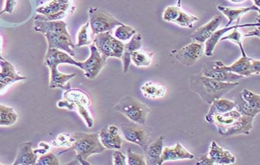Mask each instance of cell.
Listing matches in <instances>:
<instances>
[{"label":"cell","instance_id":"1","mask_svg":"<svg viewBox=\"0 0 260 165\" xmlns=\"http://www.w3.org/2000/svg\"><path fill=\"white\" fill-rule=\"evenodd\" d=\"M67 23L63 20H48L38 15L34 22V29L42 34L47 41V48H56L72 56L75 54V45L69 35Z\"/></svg>","mask_w":260,"mask_h":165},{"label":"cell","instance_id":"2","mask_svg":"<svg viewBox=\"0 0 260 165\" xmlns=\"http://www.w3.org/2000/svg\"><path fill=\"white\" fill-rule=\"evenodd\" d=\"M239 82H223L202 76L200 73L190 78V89L208 105L233 91Z\"/></svg>","mask_w":260,"mask_h":165},{"label":"cell","instance_id":"3","mask_svg":"<svg viewBox=\"0 0 260 165\" xmlns=\"http://www.w3.org/2000/svg\"><path fill=\"white\" fill-rule=\"evenodd\" d=\"M72 144L68 150L76 151V159L81 164H90L87 160L94 154H103L106 149L100 142L99 133H75L71 134Z\"/></svg>","mask_w":260,"mask_h":165},{"label":"cell","instance_id":"4","mask_svg":"<svg viewBox=\"0 0 260 165\" xmlns=\"http://www.w3.org/2000/svg\"><path fill=\"white\" fill-rule=\"evenodd\" d=\"M91 105V97L85 91L78 88H69L63 93V100L57 103V107L78 112L85 120L87 126L92 128L94 119L90 111Z\"/></svg>","mask_w":260,"mask_h":165},{"label":"cell","instance_id":"5","mask_svg":"<svg viewBox=\"0 0 260 165\" xmlns=\"http://www.w3.org/2000/svg\"><path fill=\"white\" fill-rule=\"evenodd\" d=\"M113 110L129 119L132 123L146 126V117L150 112L146 104L134 97L126 95L114 106Z\"/></svg>","mask_w":260,"mask_h":165},{"label":"cell","instance_id":"6","mask_svg":"<svg viewBox=\"0 0 260 165\" xmlns=\"http://www.w3.org/2000/svg\"><path fill=\"white\" fill-rule=\"evenodd\" d=\"M93 44L104 58H122L124 50L123 42L114 38L110 32L96 35L93 40Z\"/></svg>","mask_w":260,"mask_h":165},{"label":"cell","instance_id":"7","mask_svg":"<svg viewBox=\"0 0 260 165\" xmlns=\"http://www.w3.org/2000/svg\"><path fill=\"white\" fill-rule=\"evenodd\" d=\"M75 10L73 0H50L37 9V13L48 20H60Z\"/></svg>","mask_w":260,"mask_h":165},{"label":"cell","instance_id":"8","mask_svg":"<svg viewBox=\"0 0 260 165\" xmlns=\"http://www.w3.org/2000/svg\"><path fill=\"white\" fill-rule=\"evenodd\" d=\"M88 16L90 27L92 30V33L95 35L105 32H110L114 28L122 23L112 17V15L96 7H90L88 10Z\"/></svg>","mask_w":260,"mask_h":165},{"label":"cell","instance_id":"9","mask_svg":"<svg viewBox=\"0 0 260 165\" xmlns=\"http://www.w3.org/2000/svg\"><path fill=\"white\" fill-rule=\"evenodd\" d=\"M90 56L85 61H78V69L84 71V76L94 79L100 75L103 68L107 64V59L104 58L98 51L94 44L89 45Z\"/></svg>","mask_w":260,"mask_h":165},{"label":"cell","instance_id":"10","mask_svg":"<svg viewBox=\"0 0 260 165\" xmlns=\"http://www.w3.org/2000/svg\"><path fill=\"white\" fill-rule=\"evenodd\" d=\"M121 133L124 140L145 149L150 142V135L148 128L137 123H125L121 126Z\"/></svg>","mask_w":260,"mask_h":165},{"label":"cell","instance_id":"11","mask_svg":"<svg viewBox=\"0 0 260 165\" xmlns=\"http://www.w3.org/2000/svg\"><path fill=\"white\" fill-rule=\"evenodd\" d=\"M224 65L221 61H208L204 64L200 74L205 77L223 82H238L243 79L242 76L226 70Z\"/></svg>","mask_w":260,"mask_h":165},{"label":"cell","instance_id":"12","mask_svg":"<svg viewBox=\"0 0 260 165\" xmlns=\"http://www.w3.org/2000/svg\"><path fill=\"white\" fill-rule=\"evenodd\" d=\"M162 20L168 23H175L181 27L191 28L193 27V24L199 21L194 15L191 14L189 12L183 10L181 7L177 6H170L165 9L162 13Z\"/></svg>","mask_w":260,"mask_h":165},{"label":"cell","instance_id":"13","mask_svg":"<svg viewBox=\"0 0 260 165\" xmlns=\"http://www.w3.org/2000/svg\"><path fill=\"white\" fill-rule=\"evenodd\" d=\"M171 54L180 64L184 66H192L196 64L205 54L203 44L193 42L187 44L180 50H174Z\"/></svg>","mask_w":260,"mask_h":165},{"label":"cell","instance_id":"14","mask_svg":"<svg viewBox=\"0 0 260 165\" xmlns=\"http://www.w3.org/2000/svg\"><path fill=\"white\" fill-rule=\"evenodd\" d=\"M224 69L242 78L258 76L260 74V61L251 58L246 54L241 56L240 58L238 59L232 65H224Z\"/></svg>","mask_w":260,"mask_h":165},{"label":"cell","instance_id":"15","mask_svg":"<svg viewBox=\"0 0 260 165\" xmlns=\"http://www.w3.org/2000/svg\"><path fill=\"white\" fill-rule=\"evenodd\" d=\"M0 95L5 93L13 84L26 79L16 72L14 66L4 57L0 59Z\"/></svg>","mask_w":260,"mask_h":165},{"label":"cell","instance_id":"16","mask_svg":"<svg viewBox=\"0 0 260 165\" xmlns=\"http://www.w3.org/2000/svg\"><path fill=\"white\" fill-rule=\"evenodd\" d=\"M240 20L236 21V24L233 26H225L222 29H216L212 35L205 41V54L207 57H211L213 56L214 51L218 43L219 42L223 35H225L227 32L233 30L234 29H239V28L245 27H259V21H257L256 23H245V24H239Z\"/></svg>","mask_w":260,"mask_h":165},{"label":"cell","instance_id":"17","mask_svg":"<svg viewBox=\"0 0 260 165\" xmlns=\"http://www.w3.org/2000/svg\"><path fill=\"white\" fill-rule=\"evenodd\" d=\"M100 142L106 150H119L123 144V139L121 136L117 126L111 125L101 129L99 133Z\"/></svg>","mask_w":260,"mask_h":165},{"label":"cell","instance_id":"18","mask_svg":"<svg viewBox=\"0 0 260 165\" xmlns=\"http://www.w3.org/2000/svg\"><path fill=\"white\" fill-rule=\"evenodd\" d=\"M193 159H194V155L193 154L189 152L180 143H176L175 145L164 147L159 165L164 164L168 161Z\"/></svg>","mask_w":260,"mask_h":165},{"label":"cell","instance_id":"19","mask_svg":"<svg viewBox=\"0 0 260 165\" xmlns=\"http://www.w3.org/2000/svg\"><path fill=\"white\" fill-rule=\"evenodd\" d=\"M44 64L47 68L51 65L58 66L61 64H72L78 67V61H76L72 55L65 51L56 48H47Z\"/></svg>","mask_w":260,"mask_h":165},{"label":"cell","instance_id":"20","mask_svg":"<svg viewBox=\"0 0 260 165\" xmlns=\"http://www.w3.org/2000/svg\"><path fill=\"white\" fill-rule=\"evenodd\" d=\"M221 20H222V17L221 16H219V15L215 16L209 22L205 23L201 27L198 28L190 35V38L193 40V42L203 44L212 35V34L219 27Z\"/></svg>","mask_w":260,"mask_h":165},{"label":"cell","instance_id":"21","mask_svg":"<svg viewBox=\"0 0 260 165\" xmlns=\"http://www.w3.org/2000/svg\"><path fill=\"white\" fill-rule=\"evenodd\" d=\"M254 119L255 118L251 116L241 115L236 123L225 131L222 137L230 138L237 135H249L253 128Z\"/></svg>","mask_w":260,"mask_h":165},{"label":"cell","instance_id":"22","mask_svg":"<svg viewBox=\"0 0 260 165\" xmlns=\"http://www.w3.org/2000/svg\"><path fill=\"white\" fill-rule=\"evenodd\" d=\"M208 154L214 164L230 165L236 162V157L230 151L220 147L215 141L211 142Z\"/></svg>","mask_w":260,"mask_h":165},{"label":"cell","instance_id":"23","mask_svg":"<svg viewBox=\"0 0 260 165\" xmlns=\"http://www.w3.org/2000/svg\"><path fill=\"white\" fill-rule=\"evenodd\" d=\"M241 115L238 110L234 109L227 113L214 115L211 123H214L217 126L218 134L222 136L225 131L236 123Z\"/></svg>","mask_w":260,"mask_h":165},{"label":"cell","instance_id":"24","mask_svg":"<svg viewBox=\"0 0 260 165\" xmlns=\"http://www.w3.org/2000/svg\"><path fill=\"white\" fill-rule=\"evenodd\" d=\"M143 45V37L140 34H136L126 44H124L123 54L122 56L124 73H128L131 64V55L134 51L140 49Z\"/></svg>","mask_w":260,"mask_h":165},{"label":"cell","instance_id":"25","mask_svg":"<svg viewBox=\"0 0 260 165\" xmlns=\"http://www.w3.org/2000/svg\"><path fill=\"white\" fill-rule=\"evenodd\" d=\"M58 66L51 65L48 67L51 72V79H50V88H60L66 90L71 88L70 82L73 78L76 76V74H63L59 72L57 69Z\"/></svg>","mask_w":260,"mask_h":165},{"label":"cell","instance_id":"26","mask_svg":"<svg viewBox=\"0 0 260 165\" xmlns=\"http://www.w3.org/2000/svg\"><path fill=\"white\" fill-rule=\"evenodd\" d=\"M165 140V136H159L156 141L150 143L145 149V151H143L146 164L159 165L162 149H164Z\"/></svg>","mask_w":260,"mask_h":165},{"label":"cell","instance_id":"27","mask_svg":"<svg viewBox=\"0 0 260 165\" xmlns=\"http://www.w3.org/2000/svg\"><path fill=\"white\" fill-rule=\"evenodd\" d=\"M32 143H23L19 147L13 165H35L38 155L32 148Z\"/></svg>","mask_w":260,"mask_h":165},{"label":"cell","instance_id":"28","mask_svg":"<svg viewBox=\"0 0 260 165\" xmlns=\"http://www.w3.org/2000/svg\"><path fill=\"white\" fill-rule=\"evenodd\" d=\"M218 10L228 18L225 26H231L233 22L241 20V17L246 13L253 11L259 13V7H257L255 5L249 7H242V8H232V7H226L224 6H218Z\"/></svg>","mask_w":260,"mask_h":165},{"label":"cell","instance_id":"29","mask_svg":"<svg viewBox=\"0 0 260 165\" xmlns=\"http://www.w3.org/2000/svg\"><path fill=\"white\" fill-rule=\"evenodd\" d=\"M234 109H236V103L233 100L223 98L215 100L210 105L208 113L205 116V120L208 123H211L214 115L227 113Z\"/></svg>","mask_w":260,"mask_h":165},{"label":"cell","instance_id":"30","mask_svg":"<svg viewBox=\"0 0 260 165\" xmlns=\"http://www.w3.org/2000/svg\"><path fill=\"white\" fill-rule=\"evenodd\" d=\"M142 93L145 98L149 100H157V98H164L167 95V87L157 82H145L141 88Z\"/></svg>","mask_w":260,"mask_h":165},{"label":"cell","instance_id":"31","mask_svg":"<svg viewBox=\"0 0 260 165\" xmlns=\"http://www.w3.org/2000/svg\"><path fill=\"white\" fill-rule=\"evenodd\" d=\"M249 37H256V38H259V27L257 28V29H255V30H253V31H250L247 34H244V35L241 34L240 32L238 30V29H233L231 33L222 37L221 40H220V41H232V42L235 43V44H237L238 46H239L242 55H246V51H245V48H244L243 44H242V40H243L244 38H249Z\"/></svg>","mask_w":260,"mask_h":165},{"label":"cell","instance_id":"32","mask_svg":"<svg viewBox=\"0 0 260 165\" xmlns=\"http://www.w3.org/2000/svg\"><path fill=\"white\" fill-rule=\"evenodd\" d=\"M18 119V115L12 107L0 104V126H10Z\"/></svg>","mask_w":260,"mask_h":165},{"label":"cell","instance_id":"33","mask_svg":"<svg viewBox=\"0 0 260 165\" xmlns=\"http://www.w3.org/2000/svg\"><path fill=\"white\" fill-rule=\"evenodd\" d=\"M153 52L137 50L131 55V63L138 68L149 67L153 60Z\"/></svg>","mask_w":260,"mask_h":165},{"label":"cell","instance_id":"34","mask_svg":"<svg viewBox=\"0 0 260 165\" xmlns=\"http://www.w3.org/2000/svg\"><path fill=\"white\" fill-rule=\"evenodd\" d=\"M136 34H137V29L135 28L122 23L119 26H116L114 35H115V38L119 41H122V42H127Z\"/></svg>","mask_w":260,"mask_h":165},{"label":"cell","instance_id":"35","mask_svg":"<svg viewBox=\"0 0 260 165\" xmlns=\"http://www.w3.org/2000/svg\"><path fill=\"white\" fill-rule=\"evenodd\" d=\"M89 23L87 22L86 23L81 26L79 30H78V35H77V42L76 47H84L89 46L91 44H93V40L90 38L89 34Z\"/></svg>","mask_w":260,"mask_h":165},{"label":"cell","instance_id":"36","mask_svg":"<svg viewBox=\"0 0 260 165\" xmlns=\"http://www.w3.org/2000/svg\"><path fill=\"white\" fill-rule=\"evenodd\" d=\"M240 95L249 107L260 111V95L248 89H243Z\"/></svg>","mask_w":260,"mask_h":165},{"label":"cell","instance_id":"37","mask_svg":"<svg viewBox=\"0 0 260 165\" xmlns=\"http://www.w3.org/2000/svg\"><path fill=\"white\" fill-rule=\"evenodd\" d=\"M235 103H236V110H238L242 115L255 118V116L260 113V111L254 110L252 107H249V105L244 101L241 95L236 101H235Z\"/></svg>","mask_w":260,"mask_h":165},{"label":"cell","instance_id":"38","mask_svg":"<svg viewBox=\"0 0 260 165\" xmlns=\"http://www.w3.org/2000/svg\"><path fill=\"white\" fill-rule=\"evenodd\" d=\"M127 164L147 165L144 156L134 152L130 148L127 150Z\"/></svg>","mask_w":260,"mask_h":165},{"label":"cell","instance_id":"39","mask_svg":"<svg viewBox=\"0 0 260 165\" xmlns=\"http://www.w3.org/2000/svg\"><path fill=\"white\" fill-rule=\"evenodd\" d=\"M37 165H59L58 157L51 152L45 153L41 154V157L37 160Z\"/></svg>","mask_w":260,"mask_h":165},{"label":"cell","instance_id":"40","mask_svg":"<svg viewBox=\"0 0 260 165\" xmlns=\"http://www.w3.org/2000/svg\"><path fill=\"white\" fill-rule=\"evenodd\" d=\"M112 164H127L126 157L119 150H114L113 154H112Z\"/></svg>","mask_w":260,"mask_h":165},{"label":"cell","instance_id":"41","mask_svg":"<svg viewBox=\"0 0 260 165\" xmlns=\"http://www.w3.org/2000/svg\"><path fill=\"white\" fill-rule=\"evenodd\" d=\"M194 164L196 165H215L214 162L210 158L208 154H202L199 156L197 158L195 159Z\"/></svg>","mask_w":260,"mask_h":165},{"label":"cell","instance_id":"42","mask_svg":"<svg viewBox=\"0 0 260 165\" xmlns=\"http://www.w3.org/2000/svg\"><path fill=\"white\" fill-rule=\"evenodd\" d=\"M16 5V0H7L4 10L0 12V16L4 13H12Z\"/></svg>","mask_w":260,"mask_h":165},{"label":"cell","instance_id":"43","mask_svg":"<svg viewBox=\"0 0 260 165\" xmlns=\"http://www.w3.org/2000/svg\"><path fill=\"white\" fill-rule=\"evenodd\" d=\"M228 1H230V2L232 3H235V4H239V3L245 2L246 0H228ZM252 1H253L255 6H256L257 7H259L260 0H252Z\"/></svg>","mask_w":260,"mask_h":165},{"label":"cell","instance_id":"44","mask_svg":"<svg viewBox=\"0 0 260 165\" xmlns=\"http://www.w3.org/2000/svg\"><path fill=\"white\" fill-rule=\"evenodd\" d=\"M2 46H3V38L2 37L0 36V54L2 52Z\"/></svg>","mask_w":260,"mask_h":165},{"label":"cell","instance_id":"45","mask_svg":"<svg viewBox=\"0 0 260 165\" xmlns=\"http://www.w3.org/2000/svg\"><path fill=\"white\" fill-rule=\"evenodd\" d=\"M181 4H182V0H177V6L179 7H181Z\"/></svg>","mask_w":260,"mask_h":165},{"label":"cell","instance_id":"46","mask_svg":"<svg viewBox=\"0 0 260 165\" xmlns=\"http://www.w3.org/2000/svg\"><path fill=\"white\" fill-rule=\"evenodd\" d=\"M2 55H1V54H0V59L2 58Z\"/></svg>","mask_w":260,"mask_h":165},{"label":"cell","instance_id":"47","mask_svg":"<svg viewBox=\"0 0 260 165\" xmlns=\"http://www.w3.org/2000/svg\"><path fill=\"white\" fill-rule=\"evenodd\" d=\"M2 164H3V163H0V165H2Z\"/></svg>","mask_w":260,"mask_h":165}]
</instances>
